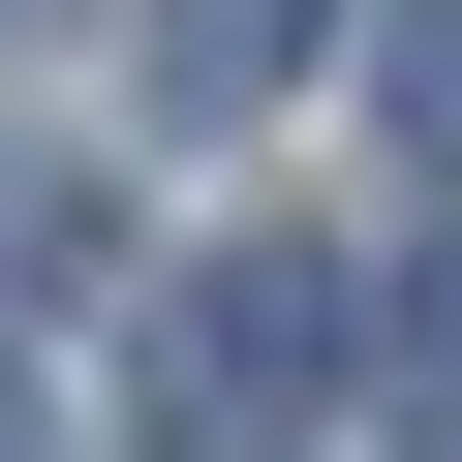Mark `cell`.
Masks as SVG:
<instances>
[{"mask_svg": "<svg viewBox=\"0 0 462 462\" xmlns=\"http://www.w3.org/2000/svg\"><path fill=\"white\" fill-rule=\"evenodd\" d=\"M339 339H370V309H339L309 247H185V309H154V431H185V462H278V431L339 401Z\"/></svg>", "mask_w": 462, "mask_h": 462, "instance_id": "cell-1", "label": "cell"}, {"mask_svg": "<svg viewBox=\"0 0 462 462\" xmlns=\"http://www.w3.org/2000/svg\"><path fill=\"white\" fill-rule=\"evenodd\" d=\"M309 62H339V0H154V124H247Z\"/></svg>", "mask_w": 462, "mask_h": 462, "instance_id": "cell-2", "label": "cell"}, {"mask_svg": "<svg viewBox=\"0 0 462 462\" xmlns=\"http://www.w3.org/2000/svg\"><path fill=\"white\" fill-rule=\"evenodd\" d=\"M370 124H401V154H462V0H370Z\"/></svg>", "mask_w": 462, "mask_h": 462, "instance_id": "cell-3", "label": "cell"}, {"mask_svg": "<svg viewBox=\"0 0 462 462\" xmlns=\"http://www.w3.org/2000/svg\"><path fill=\"white\" fill-rule=\"evenodd\" d=\"M401 401H431V462H462V247L401 278Z\"/></svg>", "mask_w": 462, "mask_h": 462, "instance_id": "cell-4", "label": "cell"}, {"mask_svg": "<svg viewBox=\"0 0 462 462\" xmlns=\"http://www.w3.org/2000/svg\"><path fill=\"white\" fill-rule=\"evenodd\" d=\"M0 462H62V401H32V370H0Z\"/></svg>", "mask_w": 462, "mask_h": 462, "instance_id": "cell-5", "label": "cell"}]
</instances>
